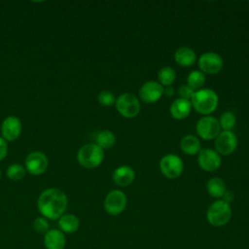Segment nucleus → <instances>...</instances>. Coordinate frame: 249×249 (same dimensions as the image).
I'll list each match as a JSON object with an SVG mask.
<instances>
[{"mask_svg":"<svg viewBox=\"0 0 249 249\" xmlns=\"http://www.w3.org/2000/svg\"><path fill=\"white\" fill-rule=\"evenodd\" d=\"M37 207L46 219H59L67 207L66 195L56 188L47 189L39 196Z\"/></svg>","mask_w":249,"mask_h":249,"instance_id":"obj_1","label":"nucleus"},{"mask_svg":"<svg viewBox=\"0 0 249 249\" xmlns=\"http://www.w3.org/2000/svg\"><path fill=\"white\" fill-rule=\"evenodd\" d=\"M192 107L199 114L208 115L216 110L219 103L217 93L211 89H200L195 91L191 99Z\"/></svg>","mask_w":249,"mask_h":249,"instance_id":"obj_2","label":"nucleus"},{"mask_svg":"<svg viewBox=\"0 0 249 249\" xmlns=\"http://www.w3.org/2000/svg\"><path fill=\"white\" fill-rule=\"evenodd\" d=\"M231 218V208L223 199H218L210 204L206 211L207 222L216 228L227 225Z\"/></svg>","mask_w":249,"mask_h":249,"instance_id":"obj_3","label":"nucleus"},{"mask_svg":"<svg viewBox=\"0 0 249 249\" xmlns=\"http://www.w3.org/2000/svg\"><path fill=\"white\" fill-rule=\"evenodd\" d=\"M103 150L95 143H89L82 146L77 154L79 163L86 168H95L103 160Z\"/></svg>","mask_w":249,"mask_h":249,"instance_id":"obj_4","label":"nucleus"},{"mask_svg":"<svg viewBox=\"0 0 249 249\" xmlns=\"http://www.w3.org/2000/svg\"><path fill=\"white\" fill-rule=\"evenodd\" d=\"M116 109L124 118H134L140 112V102L136 95L124 92L116 99Z\"/></svg>","mask_w":249,"mask_h":249,"instance_id":"obj_5","label":"nucleus"},{"mask_svg":"<svg viewBox=\"0 0 249 249\" xmlns=\"http://www.w3.org/2000/svg\"><path fill=\"white\" fill-rule=\"evenodd\" d=\"M160 169L166 178L175 179L183 172L184 163L179 156L175 154H167L160 159Z\"/></svg>","mask_w":249,"mask_h":249,"instance_id":"obj_6","label":"nucleus"},{"mask_svg":"<svg viewBox=\"0 0 249 249\" xmlns=\"http://www.w3.org/2000/svg\"><path fill=\"white\" fill-rule=\"evenodd\" d=\"M196 131L201 139L212 140L221 132V126L216 118L212 116H205L197 121Z\"/></svg>","mask_w":249,"mask_h":249,"instance_id":"obj_7","label":"nucleus"},{"mask_svg":"<svg viewBox=\"0 0 249 249\" xmlns=\"http://www.w3.org/2000/svg\"><path fill=\"white\" fill-rule=\"evenodd\" d=\"M103 205L108 214L113 216L119 215L126 206V196L121 190H113L105 196Z\"/></svg>","mask_w":249,"mask_h":249,"instance_id":"obj_8","label":"nucleus"},{"mask_svg":"<svg viewBox=\"0 0 249 249\" xmlns=\"http://www.w3.org/2000/svg\"><path fill=\"white\" fill-rule=\"evenodd\" d=\"M238 144L236 135L232 131L222 130L215 138V151L219 155L227 156L234 152Z\"/></svg>","mask_w":249,"mask_h":249,"instance_id":"obj_9","label":"nucleus"},{"mask_svg":"<svg viewBox=\"0 0 249 249\" xmlns=\"http://www.w3.org/2000/svg\"><path fill=\"white\" fill-rule=\"evenodd\" d=\"M224 65L223 58L220 54L214 52L202 53L198 58V67L202 73L216 74L219 73Z\"/></svg>","mask_w":249,"mask_h":249,"instance_id":"obj_10","label":"nucleus"},{"mask_svg":"<svg viewBox=\"0 0 249 249\" xmlns=\"http://www.w3.org/2000/svg\"><path fill=\"white\" fill-rule=\"evenodd\" d=\"M197 163L202 170L212 172L220 167L222 159L221 156L213 149H200L197 156Z\"/></svg>","mask_w":249,"mask_h":249,"instance_id":"obj_11","label":"nucleus"},{"mask_svg":"<svg viewBox=\"0 0 249 249\" xmlns=\"http://www.w3.org/2000/svg\"><path fill=\"white\" fill-rule=\"evenodd\" d=\"M48 158L42 152H32L25 159V168L32 175H41L48 168Z\"/></svg>","mask_w":249,"mask_h":249,"instance_id":"obj_12","label":"nucleus"},{"mask_svg":"<svg viewBox=\"0 0 249 249\" xmlns=\"http://www.w3.org/2000/svg\"><path fill=\"white\" fill-rule=\"evenodd\" d=\"M139 97L145 103L157 102L163 95V87L156 81H148L139 89Z\"/></svg>","mask_w":249,"mask_h":249,"instance_id":"obj_13","label":"nucleus"},{"mask_svg":"<svg viewBox=\"0 0 249 249\" xmlns=\"http://www.w3.org/2000/svg\"><path fill=\"white\" fill-rule=\"evenodd\" d=\"M21 123L15 116L7 117L1 125V132L5 141H15L20 134Z\"/></svg>","mask_w":249,"mask_h":249,"instance_id":"obj_14","label":"nucleus"},{"mask_svg":"<svg viewBox=\"0 0 249 249\" xmlns=\"http://www.w3.org/2000/svg\"><path fill=\"white\" fill-rule=\"evenodd\" d=\"M43 242L46 249H64L66 238L60 230L52 229L44 234Z\"/></svg>","mask_w":249,"mask_h":249,"instance_id":"obj_15","label":"nucleus"},{"mask_svg":"<svg viewBox=\"0 0 249 249\" xmlns=\"http://www.w3.org/2000/svg\"><path fill=\"white\" fill-rule=\"evenodd\" d=\"M135 178V172L132 167L128 165H121L117 167L113 174L112 179L114 183L120 187H126L130 185Z\"/></svg>","mask_w":249,"mask_h":249,"instance_id":"obj_16","label":"nucleus"},{"mask_svg":"<svg viewBox=\"0 0 249 249\" xmlns=\"http://www.w3.org/2000/svg\"><path fill=\"white\" fill-rule=\"evenodd\" d=\"M192 110V103L190 100L177 98L170 105V114L176 120H183L187 118Z\"/></svg>","mask_w":249,"mask_h":249,"instance_id":"obj_17","label":"nucleus"},{"mask_svg":"<svg viewBox=\"0 0 249 249\" xmlns=\"http://www.w3.org/2000/svg\"><path fill=\"white\" fill-rule=\"evenodd\" d=\"M174 59L180 66L188 67L196 62V55L193 49L189 47H180L174 53Z\"/></svg>","mask_w":249,"mask_h":249,"instance_id":"obj_18","label":"nucleus"},{"mask_svg":"<svg viewBox=\"0 0 249 249\" xmlns=\"http://www.w3.org/2000/svg\"><path fill=\"white\" fill-rule=\"evenodd\" d=\"M58 226L63 233H73L78 231L80 227V221L74 214H63L58 219Z\"/></svg>","mask_w":249,"mask_h":249,"instance_id":"obj_19","label":"nucleus"},{"mask_svg":"<svg viewBox=\"0 0 249 249\" xmlns=\"http://www.w3.org/2000/svg\"><path fill=\"white\" fill-rule=\"evenodd\" d=\"M180 148L187 155H196L200 151V142L196 136L188 134L181 139Z\"/></svg>","mask_w":249,"mask_h":249,"instance_id":"obj_20","label":"nucleus"},{"mask_svg":"<svg viewBox=\"0 0 249 249\" xmlns=\"http://www.w3.org/2000/svg\"><path fill=\"white\" fill-rule=\"evenodd\" d=\"M207 193L215 198L223 197L224 194L226 193V184L224 180L220 177H212L208 180L206 184Z\"/></svg>","mask_w":249,"mask_h":249,"instance_id":"obj_21","label":"nucleus"},{"mask_svg":"<svg viewBox=\"0 0 249 249\" xmlns=\"http://www.w3.org/2000/svg\"><path fill=\"white\" fill-rule=\"evenodd\" d=\"M95 140H96L95 144L98 145L102 150H104L114 146L116 142V136L111 130L104 129L97 133Z\"/></svg>","mask_w":249,"mask_h":249,"instance_id":"obj_22","label":"nucleus"},{"mask_svg":"<svg viewBox=\"0 0 249 249\" xmlns=\"http://www.w3.org/2000/svg\"><path fill=\"white\" fill-rule=\"evenodd\" d=\"M205 84V75L201 71L194 70L188 74L187 85L193 89L195 91L203 89Z\"/></svg>","mask_w":249,"mask_h":249,"instance_id":"obj_23","label":"nucleus"},{"mask_svg":"<svg viewBox=\"0 0 249 249\" xmlns=\"http://www.w3.org/2000/svg\"><path fill=\"white\" fill-rule=\"evenodd\" d=\"M158 79L161 86H171L176 79L175 70L170 66H163L158 72Z\"/></svg>","mask_w":249,"mask_h":249,"instance_id":"obj_24","label":"nucleus"},{"mask_svg":"<svg viewBox=\"0 0 249 249\" xmlns=\"http://www.w3.org/2000/svg\"><path fill=\"white\" fill-rule=\"evenodd\" d=\"M218 121H219L221 128L223 130H229V131H231V129L234 127V125L236 124L235 115L230 111L224 112L220 116V119Z\"/></svg>","mask_w":249,"mask_h":249,"instance_id":"obj_25","label":"nucleus"},{"mask_svg":"<svg viewBox=\"0 0 249 249\" xmlns=\"http://www.w3.org/2000/svg\"><path fill=\"white\" fill-rule=\"evenodd\" d=\"M24 175H25V168L18 163L11 164L7 169V176L13 181H18L22 179Z\"/></svg>","mask_w":249,"mask_h":249,"instance_id":"obj_26","label":"nucleus"},{"mask_svg":"<svg viewBox=\"0 0 249 249\" xmlns=\"http://www.w3.org/2000/svg\"><path fill=\"white\" fill-rule=\"evenodd\" d=\"M98 102L102 106H111L116 103L115 94L111 90H102L97 96Z\"/></svg>","mask_w":249,"mask_h":249,"instance_id":"obj_27","label":"nucleus"},{"mask_svg":"<svg viewBox=\"0 0 249 249\" xmlns=\"http://www.w3.org/2000/svg\"><path fill=\"white\" fill-rule=\"evenodd\" d=\"M33 228L36 232L45 234L50 230V224L48 222V219L45 217H37L33 222Z\"/></svg>","mask_w":249,"mask_h":249,"instance_id":"obj_28","label":"nucleus"},{"mask_svg":"<svg viewBox=\"0 0 249 249\" xmlns=\"http://www.w3.org/2000/svg\"><path fill=\"white\" fill-rule=\"evenodd\" d=\"M178 94L180 96V98L183 99H187L190 100L193 98L194 94H195V90L193 89H191L188 85H181L178 88Z\"/></svg>","mask_w":249,"mask_h":249,"instance_id":"obj_29","label":"nucleus"},{"mask_svg":"<svg viewBox=\"0 0 249 249\" xmlns=\"http://www.w3.org/2000/svg\"><path fill=\"white\" fill-rule=\"evenodd\" d=\"M7 152H8L7 143L2 137H0V160H2L6 157Z\"/></svg>","mask_w":249,"mask_h":249,"instance_id":"obj_30","label":"nucleus"},{"mask_svg":"<svg viewBox=\"0 0 249 249\" xmlns=\"http://www.w3.org/2000/svg\"><path fill=\"white\" fill-rule=\"evenodd\" d=\"M234 198V196H233V193L232 192H230V191H226V193L224 194L223 196V200L226 201L227 203L230 204V202H231Z\"/></svg>","mask_w":249,"mask_h":249,"instance_id":"obj_31","label":"nucleus"},{"mask_svg":"<svg viewBox=\"0 0 249 249\" xmlns=\"http://www.w3.org/2000/svg\"><path fill=\"white\" fill-rule=\"evenodd\" d=\"M174 93V89L171 86H168V87H165L163 88V94L166 95V96H172Z\"/></svg>","mask_w":249,"mask_h":249,"instance_id":"obj_32","label":"nucleus"},{"mask_svg":"<svg viewBox=\"0 0 249 249\" xmlns=\"http://www.w3.org/2000/svg\"><path fill=\"white\" fill-rule=\"evenodd\" d=\"M0 177H1V171H0Z\"/></svg>","mask_w":249,"mask_h":249,"instance_id":"obj_33","label":"nucleus"}]
</instances>
